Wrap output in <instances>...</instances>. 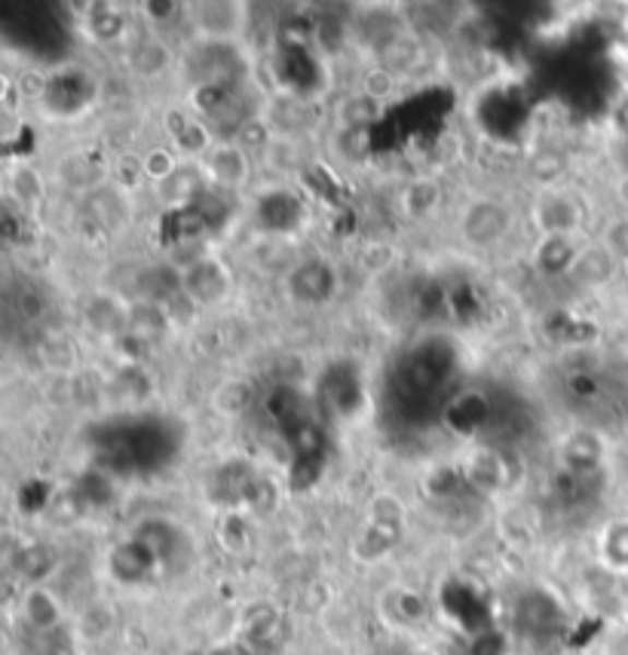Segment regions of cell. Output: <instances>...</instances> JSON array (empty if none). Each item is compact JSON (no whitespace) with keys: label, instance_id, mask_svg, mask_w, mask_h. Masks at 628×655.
I'll return each mask as SVG.
<instances>
[{"label":"cell","instance_id":"5b68a950","mask_svg":"<svg viewBox=\"0 0 628 655\" xmlns=\"http://www.w3.org/2000/svg\"><path fill=\"white\" fill-rule=\"evenodd\" d=\"M597 555L616 573H628V517L611 521L597 536Z\"/></svg>","mask_w":628,"mask_h":655},{"label":"cell","instance_id":"ba28073f","mask_svg":"<svg viewBox=\"0 0 628 655\" xmlns=\"http://www.w3.org/2000/svg\"><path fill=\"white\" fill-rule=\"evenodd\" d=\"M611 251L628 261V221H619L616 227H611Z\"/></svg>","mask_w":628,"mask_h":655},{"label":"cell","instance_id":"52a82bcc","mask_svg":"<svg viewBox=\"0 0 628 655\" xmlns=\"http://www.w3.org/2000/svg\"><path fill=\"white\" fill-rule=\"evenodd\" d=\"M142 172H144V178H151V181H166V178H173L175 151H163V147L151 151V154L144 156Z\"/></svg>","mask_w":628,"mask_h":655},{"label":"cell","instance_id":"6da1fadb","mask_svg":"<svg viewBox=\"0 0 628 655\" xmlns=\"http://www.w3.org/2000/svg\"><path fill=\"white\" fill-rule=\"evenodd\" d=\"M190 19L205 40H236L249 25V0H193Z\"/></svg>","mask_w":628,"mask_h":655},{"label":"cell","instance_id":"7a4b0ae2","mask_svg":"<svg viewBox=\"0 0 628 655\" xmlns=\"http://www.w3.org/2000/svg\"><path fill=\"white\" fill-rule=\"evenodd\" d=\"M512 619L519 622L521 638L528 640H546L552 638L549 631H555L561 624V607L552 600L549 594H521L519 607L512 609Z\"/></svg>","mask_w":628,"mask_h":655},{"label":"cell","instance_id":"9c48e42d","mask_svg":"<svg viewBox=\"0 0 628 655\" xmlns=\"http://www.w3.org/2000/svg\"><path fill=\"white\" fill-rule=\"evenodd\" d=\"M616 196H619V203L628 209V175L619 181V188H616Z\"/></svg>","mask_w":628,"mask_h":655},{"label":"cell","instance_id":"277c9868","mask_svg":"<svg viewBox=\"0 0 628 655\" xmlns=\"http://www.w3.org/2000/svg\"><path fill=\"white\" fill-rule=\"evenodd\" d=\"M205 172L215 184L242 188L249 181V151L239 144H215L205 154Z\"/></svg>","mask_w":628,"mask_h":655},{"label":"cell","instance_id":"8992f818","mask_svg":"<svg viewBox=\"0 0 628 655\" xmlns=\"http://www.w3.org/2000/svg\"><path fill=\"white\" fill-rule=\"evenodd\" d=\"M393 93L395 78L393 71H387V68H371V71L362 78V95H365L368 105H380V102H387Z\"/></svg>","mask_w":628,"mask_h":655},{"label":"cell","instance_id":"3957f363","mask_svg":"<svg viewBox=\"0 0 628 655\" xmlns=\"http://www.w3.org/2000/svg\"><path fill=\"white\" fill-rule=\"evenodd\" d=\"M19 616L32 631L47 634V631H56L62 624L64 607L49 585H25L22 600H19Z\"/></svg>","mask_w":628,"mask_h":655}]
</instances>
